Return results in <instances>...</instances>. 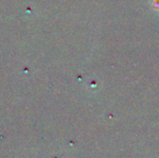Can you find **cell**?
<instances>
[{"label": "cell", "instance_id": "1", "mask_svg": "<svg viewBox=\"0 0 159 158\" xmlns=\"http://www.w3.org/2000/svg\"><path fill=\"white\" fill-rule=\"evenodd\" d=\"M151 7L154 10L159 11V0H151Z\"/></svg>", "mask_w": 159, "mask_h": 158}]
</instances>
